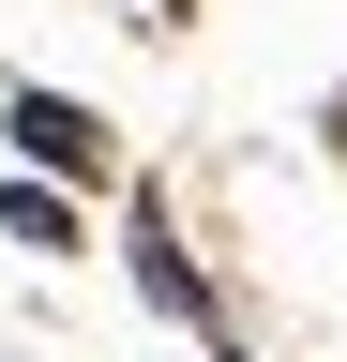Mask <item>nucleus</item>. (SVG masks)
<instances>
[{
  "instance_id": "f257e3e1",
  "label": "nucleus",
  "mask_w": 347,
  "mask_h": 362,
  "mask_svg": "<svg viewBox=\"0 0 347 362\" xmlns=\"http://www.w3.org/2000/svg\"><path fill=\"white\" fill-rule=\"evenodd\" d=\"M0 136H16L30 181H106V121L76 106V90H16V106H0Z\"/></svg>"
},
{
  "instance_id": "f03ea898",
  "label": "nucleus",
  "mask_w": 347,
  "mask_h": 362,
  "mask_svg": "<svg viewBox=\"0 0 347 362\" xmlns=\"http://www.w3.org/2000/svg\"><path fill=\"white\" fill-rule=\"evenodd\" d=\"M136 287H151L166 317H182V332H211V287H196V257H182V242H166V226H151V211H136Z\"/></svg>"
},
{
  "instance_id": "7ed1b4c3",
  "label": "nucleus",
  "mask_w": 347,
  "mask_h": 362,
  "mask_svg": "<svg viewBox=\"0 0 347 362\" xmlns=\"http://www.w3.org/2000/svg\"><path fill=\"white\" fill-rule=\"evenodd\" d=\"M0 226H16L30 257H76V197L61 181H0Z\"/></svg>"
},
{
  "instance_id": "20e7f679",
  "label": "nucleus",
  "mask_w": 347,
  "mask_h": 362,
  "mask_svg": "<svg viewBox=\"0 0 347 362\" xmlns=\"http://www.w3.org/2000/svg\"><path fill=\"white\" fill-rule=\"evenodd\" d=\"M332 136H347V106H332Z\"/></svg>"
},
{
  "instance_id": "39448f33",
  "label": "nucleus",
  "mask_w": 347,
  "mask_h": 362,
  "mask_svg": "<svg viewBox=\"0 0 347 362\" xmlns=\"http://www.w3.org/2000/svg\"><path fill=\"white\" fill-rule=\"evenodd\" d=\"M166 16H182V0H166Z\"/></svg>"
}]
</instances>
